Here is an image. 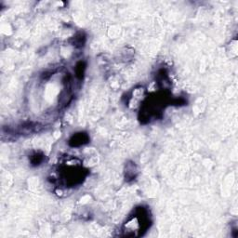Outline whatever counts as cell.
Instances as JSON below:
<instances>
[{
  "label": "cell",
  "mask_w": 238,
  "mask_h": 238,
  "mask_svg": "<svg viewBox=\"0 0 238 238\" xmlns=\"http://www.w3.org/2000/svg\"><path fill=\"white\" fill-rule=\"evenodd\" d=\"M84 138H87V136L85 134H82L80 133L79 135H76L74 137V141H75L74 145H77V144H83L84 143V141H86L87 140H84Z\"/></svg>",
  "instance_id": "obj_1"
}]
</instances>
